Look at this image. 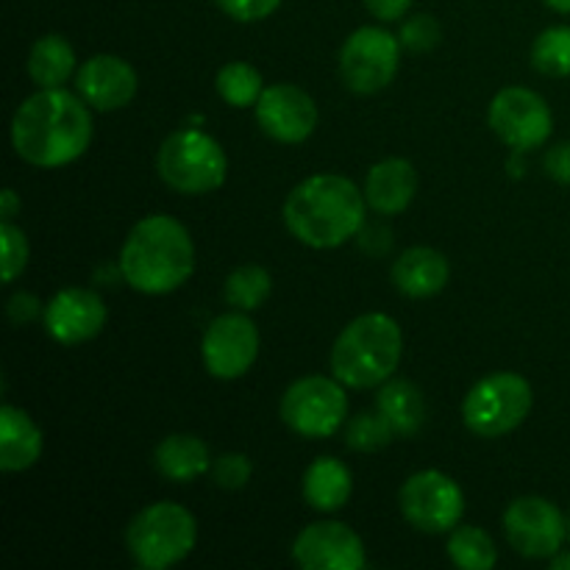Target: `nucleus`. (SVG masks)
Wrapping results in <instances>:
<instances>
[{
  "label": "nucleus",
  "instance_id": "f3484780",
  "mask_svg": "<svg viewBox=\"0 0 570 570\" xmlns=\"http://www.w3.org/2000/svg\"><path fill=\"white\" fill-rule=\"evenodd\" d=\"M78 95L87 100L92 109L111 111L122 109L137 95V72L120 56L100 53L92 56L76 76Z\"/></svg>",
  "mask_w": 570,
  "mask_h": 570
},
{
  "label": "nucleus",
  "instance_id": "473e14b6",
  "mask_svg": "<svg viewBox=\"0 0 570 570\" xmlns=\"http://www.w3.org/2000/svg\"><path fill=\"white\" fill-rule=\"evenodd\" d=\"M282 3L284 0H217V6L237 22L265 20V17L273 14Z\"/></svg>",
  "mask_w": 570,
  "mask_h": 570
},
{
  "label": "nucleus",
  "instance_id": "5701e85b",
  "mask_svg": "<svg viewBox=\"0 0 570 570\" xmlns=\"http://www.w3.org/2000/svg\"><path fill=\"white\" fill-rule=\"evenodd\" d=\"M376 406L401 438H412L426 421V404H423L421 390L406 379H393V382L387 379L384 387L379 390Z\"/></svg>",
  "mask_w": 570,
  "mask_h": 570
},
{
  "label": "nucleus",
  "instance_id": "72a5a7b5",
  "mask_svg": "<svg viewBox=\"0 0 570 570\" xmlns=\"http://www.w3.org/2000/svg\"><path fill=\"white\" fill-rule=\"evenodd\" d=\"M6 312H9V321L14 323V326H26V323L37 321V317L42 315V301L31 293H14L9 298Z\"/></svg>",
  "mask_w": 570,
  "mask_h": 570
},
{
  "label": "nucleus",
  "instance_id": "20e7f679",
  "mask_svg": "<svg viewBox=\"0 0 570 570\" xmlns=\"http://www.w3.org/2000/svg\"><path fill=\"white\" fill-rule=\"evenodd\" d=\"M404 354L401 326L390 315L373 312L351 321L332 348V371L345 387H379L399 367Z\"/></svg>",
  "mask_w": 570,
  "mask_h": 570
},
{
  "label": "nucleus",
  "instance_id": "6e6552de",
  "mask_svg": "<svg viewBox=\"0 0 570 570\" xmlns=\"http://www.w3.org/2000/svg\"><path fill=\"white\" fill-rule=\"evenodd\" d=\"M401 39L376 26L356 28L340 50V76L356 95H376L399 72Z\"/></svg>",
  "mask_w": 570,
  "mask_h": 570
},
{
  "label": "nucleus",
  "instance_id": "c85d7f7f",
  "mask_svg": "<svg viewBox=\"0 0 570 570\" xmlns=\"http://www.w3.org/2000/svg\"><path fill=\"white\" fill-rule=\"evenodd\" d=\"M393 438V426L382 412H362L348 423V432H345V443L354 451H379Z\"/></svg>",
  "mask_w": 570,
  "mask_h": 570
},
{
  "label": "nucleus",
  "instance_id": "c9c22d12",
  "mask_svg": "<svg viewBox=\"0 0 570 570\" xmlns=\"http://www.w3.org/2000/svg\"><path fill=\"white\" fill-rule=\"evenodd\" d=\"M365 6L373 17H379L384 22H393L401 20L410 11L412 0H365Z\"/></svg>",
  "mask_w": 570,
  "mask_h": 570
},
{
  "label": "nucleus",
  "instance_id": "e433bc0d",
  "mask_svg": "<svg viewBox=\"0 0 570 570\" xmlns=\"http://www.w3.org/2000/svg\"><path fill=\"white\" fill-rule=\"evenodd\" d=\"M20 212V198H17L14 189H3L0 195V223H11Z\"/></svg>",
  "mask_w": 570,
  "mask_h": 570
},
{
  "label": "nucleus",
  "instance_id": "4468645a",
  "mask_svg": "<svg viewBox=\"0 0 570 570\" xmlns=\"http://www.w3.org/2000/svg\"><path fill=\"white\" fill-rule=\"evenodd\" d=\"M293 557L304 570H362L365 546L345 523H312L295 538Z\"/></svg>",
  "mask_w": 570,
  "mask_h": 570
},
{
  "label": "nucleus",
  "instance_id": "f704fd0d",
  "mask_svg": "<svg viewBox=\"0 0 570 570\" xmlns=\"http://www.w3.org/2000/svg\"><path fill=\"white\" fill-rule=\"evenodd\" d=\"M546 173H549L554 181L570 184V142H560L546 154L543 159Z\"/></svg>",
  "mask_w": 570,
  "mask_h": 570
},
{
  "label": "nucleus",
  "instance_id": "9d476101",
  "mask_svg": "<svg viewBox=\"0 0 570 570\" xmlns=\"http://www.w3.org/2000/svg\"><path fill=\"white\" fill-rule=\"evenodd\" d=\"M399 504L412 527L429 534H443L462 521L465 495H462L460 484L445 473L421 471L406 479Z\"/></svg>",
  "mask_w": 570,
  "mask_h": 570
},
{
  "label": "nucleus",
  "instance_id": "dca6fc26",
  "mask_svg": "<svg viewBox=\"0 0 570 570\" xmlns=\"http://www.w3.org/2000/svg\"><path fill=\"white\" fill-rule=\"evenodd\" d=\"M106 326V304L98 293L67 287L50 298L45 309V328L61 345H81L98 337Z\"/></svg>",
  "mask_w": 570,
  "mask_h": 570
},
{
  "label": "nucleus",
  "instance_id": "f03ea898",
  "mask_svg": "<svg viewBox=\"0 0 570 570\" xmlns=\"http://www.w3.org/2000/svg\"><path fill=\"white\" fill-rule=\"evenodd\" d=\"M365 200L354 181L334 173L312 176L289 193L284 223L309 248H337L356 237L365 223Z\"/></svg>",
  "mask_w": 570,
  "mask_h": 570
},
{
  "label": "nucleus",
  "instance_id": "a878e982",
  "mask_svg": "<svg viewBox=\"0 0 570 570\" xmlns=\"http://www.w3.org/2000/svg\"><path fill=\"white\" fill-rule=\"evenodd\" d=\"M217 92L234 109H245V106H254L256 100L265 92V83L256 67H250L248 61H228L226 67H220L217 72Z\"/></svg>",
  "mask_w": 570,
  "mask_h": 570
},
{
  "label": "nucleus",
  "instance_id": "4be33fe9",
  "mask_svg": "<svg viewBox=\"0 0 570 570\" xmlns=\"http://www.w3.org/2000/svg\"><path fill=\"white\" fill-rule=\"evenodd\" d=\"M351 490H354L351 471L332 456H321L317 462H312L304 476V499L321 512L343 510L351 499Z\"/></svg>",
  "mask_w": 570,
  "mask_h": 570
},
{
  "label": "nucleus",
  "instance_id": "6ab92c4d",
  "mask_svg": "<svg viewBox=\"0 0 570 570\" xmlns=\"http://www.w3.org/2000/svg\"><path fill=\"white\" fill-rule=\"evenodd\" d=\"M449 259L423 245L404 250L393 265V284L410 298H432L449 284Z\"/></svg>",
  "mask_w": 570,
  "mask_h": 570
},
{
  "label": "nucleus",
  "instance_id": "7c9ffc66",
  "mask_svg": "<svg viewBox=\"0 0 570 570\" xmlns=\"http://www.w3.org/2000/svg\"><path fill=\"white\" fill-rule=\"evenodd\" d=\"M254 465L245 454H223L212 462V479L223 490H239L250 482Z\"/></svg>",
  "mask_w": 570,
  "mask_h": 570
},
{
  "label": "nucleus",
  "instance_id": "2eb2a0df",
  "mask_svg": "<svg viewBox=\"0 0 570 570\" xmlns=\"http://www.w3.org/2000/svg\"><path fill=\"white\" fill-rule=\"evenodd\" d=\"M256 120H259L262 131L276 142L298 145L315 131L317 106L301 87L273 83L256 100Z\"/></svg>",
  "mask_w": 570,
  "mask_h": 570
},
{
  "label": "nucleus",
  "instance_id": "1a4fd4ad",
  "mask_svg": "<svg viewBox=\"0 0 570 570\" xmlns=\"http://www.w3.org/2000/svg\"><path fill=\"white\" fill-rule=\"evenodd\" d=\"M326 376H306L289 384L282 399V421L301 438H328L348 415V395Z\"/></svg>",
  "mask_w": 570,
  "mask_h": 570
},
{
  "label": "nucleus",
  "instance_id": "aec40b11",
  "mask_svg": "<svg viewBox=\"0 0 570 570\" xmlns=\"http://www.w3.org/2000/svg\"><path fill=\"white\" fill-rule=\"evenodd\" d=\"M42 432L17 406H0V468L6 473L28 471L42 456Z\"/></svg>",
  "mask_w": 570,
  "mask_h": 570
},
{
  "label": "nucleus",
  "instance_id": "393cba45",
  "mask_svg": "<svg viewBox=\"0 0 570 570\" xmlns=\"http://www.w3.org/2000/svg\"><path fill=\"white\" fill-rule=\"evenodd\" d=\"M449 557L462 570H490L499 562V551H495L493 540L479 527L454 529L449 540Z\"/></svg>",
  "mask_w": 570,
  "mask_h": 570
},
{
  "label": "nucleus",
  "instance_id": "0eeeda50",
  "mask_svg": "<svg viewBox=\"0 0 570 570\" xmlns=\"http://www.w3.org/2000/svg\"><path fill=\"white\" fill-rule=\"evenodd\" d=\"M532 384L518 373H495L473 384L462 401V421L479 438H501L527 421L532 410Z\"/></svg>",
  "mask_w": 570,
  "mask_h": 570
},
{
  "label": "nucleus",
  "instance_id": "f8f14e48",
  "mask_svg": "<svg viewBox=\"0 0 570 570\" xmlns=\"http://www.w3.org/2000/svg\"><path fill=\"white\" fill-rule=\"evenodd\" d=\"M568 529L570 527L562 521V512L540 495L512 501L504 512L507 540L518 554L529 557V560L557 557V551L566 543Z\"/></svg>",
  "mask_w": 570,
  "mask_h": 570
},
{
  "label": "nucleus",
  "instance_id": "412c9836",
  "mask_svg": "<svg viewBox=\"0 0 570 570\" xmlns=\"http://www.w3.org/2000/svg\"><path fill=\"white\" fill-rule=\"evenodd\" d=\"M154 462L161 476L181 484L193 482V479H198L200 473L212 468L209 449L195 434H170V438L161 440L156 445Z\"/></svg>",
  "mask_w": 570,
  "mask_h": 570
},
{
  "label": "nucleus",
  "instance_id": "4c0bfd02",
  "mask_svg": "<svg viewBox=\"0 0 570 570\" xmlns=\"http://www.w3.org/2000/svg\"><path fill=\"white\" fill-rule=\"evenodd\" d=\"M543 3L549 6V9L560 11V14H570V0H543Z\"/></svg>",
  "mask_w": 570,
  "mask_h": 570
},
{
  "label": "nucleus",
  "instance_id": "b1692460",
  "mask_svg": "<svg viewBox=\"0 0 570 570\" xmlns=\"http://www.w3.org/2000/svg\"><path fill=\"white\" fill-rule=\"evenodd\" d=\"M76 70V50L61 33H48L37 39L28 56V76L37 87L56 89Z\"/></svg>",
  "mask_w": 570,
  "mask_h": 570
},
{
  "label": "nucleus",
  "instance_id": "7ed1b4c3",
  "mask_svg": "<svg viewBox=\"0 0 570 570\" xmlns=\"http://www.w3.org/2000/svg\"><path fill=\"white\" fill-rule=\"evenodd\" d=\"M195 271V245L187 228L170 215L139 220L120 250V273L145 295H165L181 287Z\"/></svg>",
  "mask_w": 570,
  "mask_h": 570
},
{
  "label": "nucleus",
  "instance_id": "423d86ee",
  "mask_svg": "<svg viewBox=\"0 0 570 570\" xmlns=\"http://www.w3.org/2000/svg\"><path fill=\"white\" fill-rule=\"evenodd\" d=\"M156 170L161 181L184 195H206L212 189L223 187L228 173V159L217 139L209 134L176 131L161 142L159 156H156Z\"/></svg>",
  "mask_w": 570,
  "mask_h": 570
},
{
  "label": "nucleus",
  "instance_id": "f257e3e1",
  "mask_svg": "<svg viewBox=\"0 0 570 570\" xmlns=\"http://www.w3.org/2000/svg\"><path fill=\"white\" fill-rule=\"evenodd\" d=\"M92 142V117L87 100L67 89H42L31 95L11 120V145L37 167H61L76 161Z\"/></svg>",
  "mask_w": 570,
  "mask_h": 570
},
{
  "label": "nucleus",
  "instance_id": "39448f33",
  "mask_svg": "<svg viewBox=\"0 0 570 570\" xmlns=\"http://www.w3.org/2000/svg\"><path fill=\"white\" fill-rule=\"evenodd\" d=\"M198 540L193 512L173 501L150 504L128 523L126 543L139 568L165 570L181 562Z\"/></svg>",
  "mask_w": 570,
  "mask_h": 570
},
{
  "label": "nucleus",
  "instance_id": "9b49d317",
  "mask_svg": "<svg viewBox=\"0 0 570 570\" xmlns=\"http://www.w3.org/2000/svg\"><path fill=\"white\" fill-rule=\"evenodd\" d=\"M490 128L515 150L540 148L551 137V109L527 87H507L490 104Z\"/></svg>",
  "mask_w": 570,
  "mask_h": 570
},
{
  "label": "nucleus",
  "instance_id": "ea45409f",
  "mask_svg": "<svg viewBox=\"0 0 570 570\" xmlns=\"http://www.w3.org/2000/svg\"><path fill=\"white\" fill-rule=\"evenodd\" d=\"M568 527H570V521H568Z\"/></svg>",
  "mask_w": 570,
  "mask_h": 570
},
{
  "label": "nucleus",
  "instance_id": "58836bf2",
  "mask_svg": "<svg viewBox=\"0 0 570 570\" xmlns=\"http://www.w3.org/2000/svg\"><path fill=\"white\" fill-rule=\"evenodd\" d=\"M551 568H554V570H570V554L554 557V562H551Z\"/></svg>",
  "mask_w": 570,
  "mask_h": 570
},
{
  "label": "nucleus",
  "instance_id": "c756f323",
  "mask_svg": "<svg viewBox=\"0 0 570 570\" xmlns=\"http://www.w3.org/2000/svg\"><path fill=\"white\" fill-rule=\"evenodd\" d=\"M0 243H3V282H14L28 265V239L14 223H0Z\"/></svg>",
  "mask_w": 570,
  "mask_h": 570
},
{
  "label": "nucleus",
  "instance_id": "a211bd4d",
  "mask_svg": "<svg viewBox=\"0 0 570 570\" xmlns=\"http://www.w3.org/2000/svg\"><path fill=\"white\" fill-rule=\"evenodd\" d=\"M417 193V173L406 159H384L371 167L365 184L367 206L379 215H401Z\"/></svg>",
  "mask_w": 570,
  "mask_h": 570
},
{
  "label": "nucleus",
  "instance_id": "ddd939ff",
  "mask_svg": "<svg viewBox=\"0 0 570 570\" xmlns=\"http://www.w3.org/2000/svg\"><path fill=\"white\" fill-rule=\"evenodd\" d=\"M200 354H204L206 371L215 379L232 382V379L245 376L259 354L256 323L239 312L215 317L204 334Z\"/></svg>",
  "mask_w": 570,
  "mask_h": 570
},
{
  "label": "nucleus",
  "instance_id": "bb28decb",
  "mask_svg": "<svg viewBox=\"0 0 570 570\" xmlns=\"http://www.w3.org/2000/svg\"><path fill=\"white\" fill-rule=\"evenodd\" d=\"M271 273L259 265H243L226 278V301L234 309L250 312L271 295Z\"/></svg>",
  "mask_w": 570,
  "mask_h": 570
},
{
  "label": "nucleus",
  "instance_id": "2f4dec72",
  "mask_svg": "<svg viewBox=\"0 0 570 570\" xmlns=\"http://www.w3.org/2000/svg\"><path fill=\"white\" fill-rule=\"evenodd\" d=\"M440 42V26L432 14H415L401 26V45L415 53L438 48Z\"/></svg>",
  "mask_w": 570,
  "mask_h": 570
},
{
  "label": "nucleus",
  "instance_id": "cd10ccee",
  "mask_svg": "<svg viewBox=\"0 0 570 570\" xmlns=\"http://www.w3.org/2000/svg\"><path fill=\"white\" fill-rule=\"evenodd\" d=\"M532 65L538 67L543 76H570V26L546 28V31L534 39Z\"/></svg>",
  "mask_w": 570,
  "mask_h": 570
}]
</instances>
